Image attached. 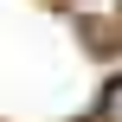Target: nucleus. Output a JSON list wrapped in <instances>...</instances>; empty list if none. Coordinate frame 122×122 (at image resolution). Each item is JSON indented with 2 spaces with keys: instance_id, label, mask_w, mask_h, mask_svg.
<instances>
[{
  "instance_id": "nucleus-1",
  "label": "nucleus",
  "mask_w": 122,
  "mask_h": 122,
  "mask_svg": "<svg viewBox=\"0 0 122 122\" xmlns=\"http://www.w3.org/2000/svg\"><path fill=\"white\" fill-rule=\"evenodd\" d=\"M103 122H122V77L109 84V97H103Z\"/></svg>"
}]
</instances>
